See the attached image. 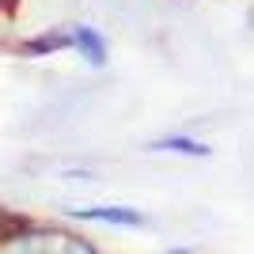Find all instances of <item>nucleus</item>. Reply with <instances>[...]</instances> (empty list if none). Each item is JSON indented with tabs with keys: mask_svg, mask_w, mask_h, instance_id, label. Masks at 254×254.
Segmentation results:
<instances>
[{
	"mask_svg": "<svg viewBox=\"0 0 254 254\" xmlns=\"http://www.w3.org/2000/svg\"><path fill=\"white\" fill-rule=\"evenodd\" d=\"M148 152H163V156H182V159H209L212 148L205 140L190 137V133H167V137H156L148 144Z\"/></svg>",
	"mask_w": 254,
	"mask_h": 254,
	"instance_id": "obj_2",
	"label": "nucleus"
},
{
	"mask_svg": "<svg viewBox=\"0 0 254 254\" xmlns=\"http://www.w3.org/2000/svg\"><path fill=\"white\" fill-rule=\"evenodd\" d=\"M163 254H193L190 247H171V251H163Z\"/></svg>",
	"mask_w": 254,
	"mask_h": 254,
	"instance_id": "obj_4",
	"label": "nucleus"
},
{
	"mask_svg": "<svg viewBox=\"0 0 254 254\" xmlns=\"http://www.w3.org/2000/svg\"><path fill=\"white\" fill-rule=\"evenodd\" d=\"M68 38H72V46L80 53H84L87 64H95V68H103L106 57H110V50H106V38L95 31V27H84V23H76L72 31H68Z\"/></svg>",
	"mask_w": 254,
	"mask_h": 254,
	"instance_id": "obj_3",
	"label": "nucleus"
},
{
	"mask_svg": "<svg viewBox=\"0 0 254 254\" xmlns=\"http://www.w3.org/2000/svg\"><path fill=\"white\" fill-rule=\"evenodd\" d=\"M80 224H106V228H144L148 216L133 205H84V209H64Z\"/></svg>",
	"mask_w": 254,
	"mask_h": 254,
	"instance_id": "obj_1",
	"label": "nucleus"
}]
</instances>
